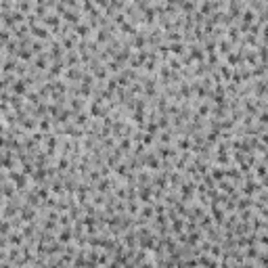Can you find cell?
Returning <instances> with one entry per match:
<instances>
[{"label": "cell", "instance_id": "cell-1", "mask_svg": "<svg viewBox=\"0 0 268 268\" xmlns=\"http://www.w3.org/2000/svg\"><path fill=\"white\" fill-rule=\"evenodd\" d=\"M59 241H63V243H65V241H71V230H69V228L63 230V232H61V237H59Z\"/></svg>", "mask_w": 268, "mask_h": 268}, {"label": "cell", "instance_id": "cell-2", "mask_svg": "<svg viewBox=\"0 0 268 268\" xmlns=\"http://www.w3.org/2000/svg\"><path fill=\"white\" fill-rule=\"evenodd\" d=\"M31 31H34V36H38V38H46V34H48V31L42 29V27H36V29H31Z\"/></svg>", "mask_w": 268, "mask_h": 268}, {"label": "cell", "instance_id": "cell-3", "mask_svg": "<svg viewBox=\"0 0 268 268\" xmlns=\"http://www.w3.org/2000/svg\"><path fill=\"white\" fill-rule=\"evenodd\" d=\"M13 90H15V92H25V86H23L21 82H15V86H13Z\"/></svg>", "mask_w": 268, "mask_h": 268}]
</instances>
